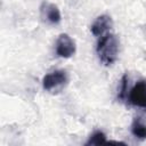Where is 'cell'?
<instances>
[{"instance_id": "cell-1", "label": "cell", "mask_w": 146, "mask_h": 146, "mask_svg": "<svg viewBox=\"0 0 146 146\" xmlns=\"http://www.w3.org/2000/svg\"><path fill=\"white\" fill-rule=\"evenodd\" d=\"M119 52V40L114 34H105L100 38L97 44V54L99 56L100 62L108 66L112 65L116 58Z\"/></svg>"}, {"instance_id": "cell-2", "label": "cell", "mask_w": 146, "mask_h": 146, "mask_svg": "<svg viewBox=\"0 0 146 146\" xmlns=\"http://www.w3.org/2000/svg\"><path fill=\"white\" fill-rule=\"evenodd\" d=\"M67 81V75L65 71L57 70L51 73H48L42 79V87L47 91H51L54 89L62 88Z\"/></svg>"}, {"instance_id": "cell-3", "label": "cell", "mask_w": 146, "mask_h": 146, "mask_svg": "<svg viewBox=\"0 0 146 146\" xmlns=\"http://www.w3.org/2000/svg\"><path fill=\"white\" fill-rule=\"evenodd\" d=\"M56 52L59 57H63V58H70L71 56L74 55L75 42L68 34L62 33L58 36L56 41Z\"/></svg>"}, {"instance_id": "cell-4", "label": "cell", "mask_w": 146, "mask_h": 146, "mask_svg": "<svg viewBox=\"0 0 146 146\" xmlns=\"http://www.w3.org/2000/svg\"><path fill=\"white\" fill-rule=\"evenodd\" d=\"M129 100L138 107H146V81H138L129 92Z\"/></svg>"}, {"instance_id": "cell-5", "label": "cell", "mask_w": 146, "mask_h": 146, "mask_svg": "<svg viewBox=\"0 0 146 146\" xmlns=\"http://www.w3.org/2000/svg\"><path fill=\"white\" fill-rule=\"evenodd\" d=\"M40 15L42 21L50 24H57L60 22V11L58 7L50 2H43L40 6Z\"/></svg>"}, {"instance_id": "cell-6", "label": "cell", "mask_w": 146, "mask_h": 146, "mask_svg": "<svg viewBox=\"0 0 146 146\" xmlns=\"http://www.w3.org/2000/svg\"><path fill=\"white\" fill-rule=\"evenodd\" d=\"M112 25H113V22L108 15H100L91 24L90 31L95 36H103L104 33L112 27Z\"/></svg>"}, {"instance_id": "cell-7", "label": "cell", "mask_w": 146, "mask_h": 146, "mask_svg": "<svg viewBox=\"0 0 146 146\" xmlns=\"http://www.w3.org/2000/svg\"><path fill=\"white\" fill-rule=\"evenodd\" d=\"M131 132L135 137L139 139H145L146 138V125L143 124L139 120H135L131 125Z\"/></svg>"}, {"instance_id": "cell-8", "label": "cell", "mask_w": 146, "mask_h": 146, "mask_svg": "<svg viewBox=\"0 0 146 146\" xmlns=\"http://www.w3.org/2000/svg\"><path fill=\"white\" fill-rule=\"evenodd\" d=\"M106 136L104 132L102 131H96L94 132L89 140L86 143V146H90V145H102V144H106Z\"/></svg>"}, {"instance_id": "cell-9", "label": "cell", "mask_w": 146, "mask_h": 146, "mask_svg": "<svg viewBox=\"0 0 146 146\" xmlns=\"http://www.w3.org/2000/svg\"><path fill=\"white\" fill-rule=\"evenodd\" d=\"M121 90H120V94H119V98L123 99L125 97V94H127V86H128V76L127 75H123L122 76V81H121Z\"/></svg>"}]
</instances>
